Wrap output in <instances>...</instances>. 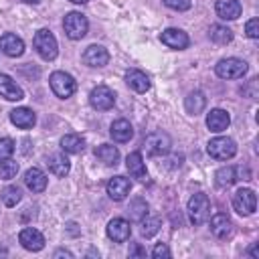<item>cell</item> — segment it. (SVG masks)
Instances as JSON below:
<instances>
[{"mask_svg":"<svg viewBox=\"0 0 259 259\" xmlns=\"http://www.w3.org/2000/svg\"><path fill=\"white\" fill-rule=\"evenodd\" d=\"M152 257H170V249H168V245L158 243V245L152 249Z\"/></svg>","mask_w":259,"mask_h":259,"instance_id":"74e56055","label":"cell"},{"mask_svg":"<svg viewBox=\"0 0 259 259\" xmlns=\"http://www.w3.org/2000/svg\"><path fill=\"white\" fill-rule=\"evenodd\" d=\"M210 231L214 237L219 239H227L233 231V225H231V219L225 214V212H217L212 219H210Z\"/></svg>","mask_w":259,"mask_h":259,"instance_id":"ffe728a7","label":"cell"},{"mask_svg":"<svg viewBox=\"0 0 259 259\" xmlns=\"http://www.w3.org/2000/svg\"><path fill=\"white\" fill-rule=\"evenodd\" d=\"M18 241H20V245H22L26 251H40V249L45 247V237H42V233L36 231V229H32V227L22 229L20 235H18Z\"/></svg>","mask_w":259,"mask_h":259,"instance_id":"8fae6325","label":"cell"},{"mask_svg":"<svg viewBox=\"0 0 259 259\" xmlns=\"http://www.w3.org/2000/svg\"><path fill=\"white\" fill-rule=\"evenodd\" d=\"M249 255H251L253 259H259V251H257V245H251V247H249Z\"/></svg>","mask_w":259,"mask_h":259,"instance_id":"60d3db41","label":"cell"},{"mask_svg":"<svg viewBox=\"0 0 259 259\" xmlns=\"http://www.w3.org/2000/svg\"><path fill=\"white\" fill-rule=\"evenodd\" d=\"M127 210H130V217L134 221H142L148 214V202L144 198H136V200H132V204H130Z\"/></svg>","mask_w":259,"mask_h":259,"instance_id":"d6a6232c","label":"cell"},{"mask_svg":"<svg viewBox=\"0 0 259 259\" xmlns=\"http://www.w3.org/2000/svg\"><path fill=\"white\" fill-rule=\"evenodd\" d=\"M10 121L16 125V127H22V130H28L34 125L36 117H34V111L28 109V107H16L10 111Z\"/></svg>","mask_w":259,"mask_h":259,"instance_id":"ac0fdd59","label":"cell"},{"mask_svg":"<svg viewBox=\"0 0 259 259\" xmlns=\"http://www.w3.org/2000/svg\"><path fill=\"white\" fill-rule=\"evenodd\" d=\"M214 10L223 20H235L241 14V4L239 0H217Z\"/></svg>","mask_w":259,"mask_h":259,"instance_id":"44dd1931","label":"cell"},{"mask_svg":"<svg viewBox=\"0 0 259 259\" xmlns=\"http://www.w3.org/2000/svg\"><path fill=\"white\" fill-rule=\"evenodd\" d=\"M63 28H65V34L73 40H79L87 34V28H89V22L87 18L81 14V12H69L63 20Z\"/></svg>","mask_w":259,"mask_h":259,"instance_id":"277c9868","label":"cell"},{"mask_svg":"<svg viewBox=\"0 0 259 259\" xmlns=\"http://www.w3.org/2000/svg\"><path fill=\"white\" fill-rule=\"evenodd\" d=\"M125 166H127V172L138 178V180H146V164H144V158H142V152H132L127 158H125Z\"/></svg>","mask_w":259,"mask_h":259,"instance_id":"cb8c5ba5","label":"cell"},{"mask_svg":"<svg viewBox=\"0 0 259 259\" xmlns=\"http://www.w3.org/2000/svg\"><path fill=\"white\" fill-rule=\"evenodd\" d=\"M22 2H28V4H36L38 0H22Z\"/></svg>","mask_w":259,"mask_h":259,"instance_id":"ee69618b","label":"cell"},{"mask_svg":"<svg viewBox=\"0 0 259 259\" xmlns=\"http://www.w3.org/2000/svg\"><path fill=\"white\" fill-rule=\"evenodd\" d=\"M109 134H111V138H113L115 142L123 144V142H130V140H132L134 127H132V123H130L127 119H115V121L111 123Z\"/></svg>","mask_w":259,"mask_h":259,"instance_id":"603a6c76","label":"cell"},{"mask_svg":"<svg viewBox=\"0 0 259 259\" xmlns=\"http://www.w3.org/2000/svg\"><path fill=\"white\" fill-rule=\"evenodd\" d=\"M125 83L136 91V93H146L148 89H150V77L144 73V71H140V69H130L127 73H125Z\"/></svg>","mask_w":259,"mask_h":259,"instance_id":"e0dca14e","label":"cell"},{"mask_svg":"<svg viewBox=\"0 0 259 259\" xmlns=\"http://www.w3.org/2000/svg\"><path fill=\"white\" fill-rule=\"evenodd\" d=\"M208 36L217 45H229L233 40V30L227 28V26H223V24H212L210 30H208Z\"/></svg>","mask_w":259,"mask_h":259,"instance_id":"f1b7e54d","label":"cell"},{"mask_svg":"<svg viewBox=\"0 0 259 259\" xmlns=\"http://www.w3.org/2000/svg\"><path fill=\"white\" fill-rule=\"evenodd\" d=\"M188 219H190V223L192 225H202L206 219H208V212H210V200H208V196L206 194H202V192H196V194H192L190 196V200H188Z\"/></svg>","mask_w":259,"mask_h":259,"instance_id":"6da1fadb","label":"cell"},{"mask_svg":"<svg viewBox=\"0 0 259 259\" xmlns=\"http://www.w3.org/2000/svg\"><path fill=\"white\" fill-rule=\"evenodd\" d=\"M142 235L146 237V239H150V237H154L158 231H160V219L158 217H144L142 221Z\"/></svg>","mask_w":259,"mask_h":259,"instance_id":"4dcf8cb0","label":"cell"},{"mask_svg":"<svg viewBox=\"0 0 259 259\" xmlns=\"http://www.w3.org/2000/svg\"><path fill=\"white\" fill-rule=\"evenodd\" d=\"M83 61H85L89 67H103V65H107V61H109V53H107V49H103L101 45H91V47L85 49Z\"/></svg>","mask_w":259,"mask_h":259,"instance_id":"5bb4252c","label":"cell"},{"mask_svg":"<svg viewBox=\"0 0 259 259\" xmlns=\"http://www.w3.org/2000/svg\"><path fill=\"white\" fill-rule=\"evenodd\" d=\"M132 190V182L125 176H113L107 182V194L111 200H123Z\"/></svg>","mask_w":259,"mask_h":259,"instance_id":"7c38bea8","label":"cell"},{"mask_svg":"<svg viewBox=\"0 0 259 259\" xmlns=\"http://www.w3.org/2000/svg\"><path fill=\"white\" fill-rule=\"evenodd\" d=\"M61 148L69 154H79V152H83L85 142L79 134H67V136L61 138Z\"/></svg>","mask_w":259,"mask_h":259,"instance_id":"83f0119b","label":"cell"},{"mask_svg":"<svg viewBox=\"0 0 259 259\" xmlns=\"http://www.w3.org/2000/svg\"><path fill=\"white\" fill-rule=\"evenodd\" d=\"M95 156H97L105 166H115L117 160H119V152H117V148L111 146V144H101V146H97V148H95Z\"/></svg>","mask_w":259,"mask_h":259,"instance_id":"484cf974","label":"cell"},{"mask_svg":"<svg viewBox=\"0 0 259 259\" xmlns=\"http://www.w3.org/2000/svg\"><path fill=\"white\" fill-rule=\"evenodd\" d=\"M217 75L221 79H239L247 73V63L241 61V59H235V57H229V59H221L214 67Z\"/></svg>","mask_w":259,"mask_h":259,"instance_id":"5b68a950","label":"cell"},{"mask_svg":"<svg viewBox=\"0 0 259 259\" xmlns=\"http://www.w3.org/2000/svg\"><path fill=\"white\" fill-rule=\"evenodd\" d=\"M71 2H75V4H85L87 0H71Z\"/></svg>","mask_w":259,"mask_h":259,"instance_id":"7bdbcfd3","label":"cell"},{"mask_svg":"<svg viewBox=\"0 0 259 259\" xmlns=\"http://www.w3.org/2000/svg\"><path fill=\"white\" fill-rule=\"evenodd\" d=\"M243 93L249 97V99H255L257 97V79H251L247 87H243Z\"/></svg>","mask_w":259,"mask_h":259,"instance_id":"f35d334b","label":"cell"},{"mask_svg":"<svg viewBox=\"0 0 259 259\" xmlns=\"http://www.w3.org/2000/svg\"><path fill=\"white\" fill-rule=\"evenodd\" d=\"M34 49H36V53L45 59V61H53L55 57H57V53H59V49H57V38L53 36V32L51 30H47V28H40V30H36V34H34Z\"/></svg>","mask_w":259,"mask_h":259,"instance_id":"7a4b0ae2","label":"cell"},{"mask_svg":"<svg viewBox=\"0 0 259 259\" xmlns=\"http://www.w3.org/2000/svg\"><path fill=\"white\" fill-rule=\"evenodd\" d=\"M160 38H162V42H164L166 47L176 49V51L188 47V36H186V32H182L180 28H166Z\"/></svg>","mask_w":259,"mask_h":259,"instance_id":"2e32d148","label":"cell"},{"mask_svg":"<svg viewBox=\"0 0 259 259\" xmlns=\"http://www.w3.org/2000/svg\"><path fill=\"white\" fill-rule=\"evenodd\" d=\"M89 103H91V107H95V109H99V111H105V109H111V107H113L115 95H113V91H111L109 87L97 85V87L91 89V93H89Z\"/></svg>","mask_w":259,"mask_h":259,"instance_id":"9c48e42d","label":"cell"},{"mask_svg":"<svg viewBox=\"0 0 259 259\" xmlns=\"http://www.w3.org/2000/svg\"><path fill=\"white\" fill-rule=\"evenodd\" d=\"M231 123V117L225 109H210V113L206 115V125L210 132H225Z\"/></svg>","mask_w":259,"mask_h":259,"instance_id":"d6986e66","label":"cell"},{"mask_svg":"<svg viewBox=\"0 0 259 259\" xmlns=\"http://www.w3.org/2000/svg\"><path fill=\"white\" fill-rule=\"evenodd\" d=\"M144 146H146V152L150 156H166L170 152V136L164 134V132H152L148 134V138L144 140Z\"/></svg>","mask_w":259,"mask_h":259,"instance_id":"52a82bcc","label":"cell"},{"mask_svg":"<svg viewBox=\"0 0 259 259\" xmlns=\"http://www.w3.org/2000/svg\"><path fill=\"white\" fill-rule=\"evenodd\" d=\"M164 4L168 8H174V10H188L192 0H164Z\"/></svg>","mask_w":259,"mask_h":259,"instance_id":"8d00e7d4","label":"cell"},{"mask_svg":"<svg viewBox=\"0 0 259 259\" xmlns=\"http://www.w3.org/2000/svg\"><path fill=\"white\" fill-rule=\"evenodd\" d=\"M49 83H51L53 93H55L57 97H61V99L71 97V95L75 93V89H77L75 79H73L69 73H65V71H55V73L49 77Z\"/></svg>","mask_w":259,"mask_h":259,"instance_id":"3957f363","label":"cell"},{"mask_svg":"<svg viewBox=\"0 0 259 259\" xmlns=\"http://www.w3.org/2000/svg\"><path fill=\"white\" fill-rule=\"evenodd\" d=\"M130 257H146V249H144L142 245L134 243V245L130 247Z\"/></svg>","mask_w":259,"mask_h":259,"instance_id":"ab89813d","label":"cell"},{"mask_svg":"<svg viewBox=\"0 0 259 259\" xmlns=\"http://www.w3.org/2000/svg\"><path fill=\"white\" fill-rule=\"evenodd\" d=\"M0 51L8 57H20L24 53V42L20 36H16L12 32H4L0 36Z\"/></svg>","mask_w":259,"mask_h":259,"instance_id":"4fadbf2b","label":"cell"},{"mask_svg":"<svg viewBox=\"0 0 259 259\" xmlns=\"http://www.w3.org/2000/svg\"><path fill=\"white\" fill-rule=\"evenodd\" d=\"M245 32L249 38H259V20L257 18H251L245 26Z\"/></svg>","mask_w":259,"mask_h":259,"instance_id":"d590c367","label":"cell"},{"mask_svg":"<svg viewBox=\"0 0 259 259\" xmlns=\"http://www.w3.org/2000/svg\"><path fill=\"white\" fill-rule=\"evenodd\" d=\"M47 164H49V170H51L55 176H59V178L67 176L69 170H71V164H69V160H67L65 154H53V156H49Z\"/></svg>","mask_w":259,"mask_h":259,"instance_id":"d4e9b609","label":"cell"},{"mask_svg":"<svg viewBox=\"0 0 259 259\" xmlns=\"http://www.w3.org/2000/svg\"><path fill=\"white\" fill-rule=\"evenodd\" d=\"M204 105H206V97H204L200 91H192V93H188L186 99H184V107H186V111L192 113V115L200 113V111L204 109Z\"/></svg>","mask_w":259,"mask_h":259,"instance_id":"4316f807","label":"cell"},{"mask_svg":"<svg viewBox=\"0 0 259 259\" xmlns=\"http://www.w3.org/2000/svg\"><path fill=\"white\" fill-rule=\"evenodd\" d=\"M0 196H2V202L6 206H16V202H20V198H22V192L18 186H6Z\"/></svg>","mask_w":259,"mask_h":259,"instance_id":"1f68e13d","label":"cell"},{"mask_svg":"<svg viewBox=\"0 0 259 259\" xmlns=\"http://www.w3.org/2000/svg\"><path fill=\"white\" fill-rule=\"evenodd\" d=\"M208 154L214 158V160H231L235 154H237V144L231 140V138H212L206 146Z\"/></svg>","mask_w":259,"mask_h":259,"instance_id":"8992f818","label":"cell"},{"mask_svg":"<svg viewBox=\"0 0 259 259\" xmlns=\"http://www.w3.org/2000/svg\"><path fill=\"white\" fill-rule=\"evenodd\" d=\"M235 180H237V178H235V168H233V166H223V168H219L217 174H214V182H217V186H221V188L231 186Z\"/></svg>","mask_w":259,"mask_h":259,"instance_id":"f546056e","label":"cell"},{"mask_svg":"<svg viewBox=\"0 0 259 259\" xmlns=\"http://www.w3.org/2000/svg\"><path fill=\"white\" fill-rule=\"evenodd\" d=\"M233 206H235V210L239 214H245V217L247 214H253L255 208H257V196H255V192L251 188L237 190L235 196H233Z\"/></svg>","mask_w":259,"mask_h":259,"instance_id":"ba28073f","label":"cell"},{"mask_svg":"<svg viewBox=\"0 0 259 259\" xmlns=\"http://www.w3.org/2000/svg\"><path fill=\"white\" fill-rule=\"evenodd\" d=\"M24 184L32 190V192H42L47 188V176L40 168H28L24 172Z\"/></svg>","mask_w":259,"mask_h":259,"instance_id":"7402d4cb","label":"cell"},{"mask_svg":"<svg viewBox=\"0 0 259 259\" xmlns=\"http://www.w3.org/2000/svg\"><path fill=\"white\" fill-rule=\"evenodd\" d=\"M16 172H18V162L16 160H2L0 162V178L2 180H10V178H14L16 176Z\"/></svg>","mask_w":259,"mask_h":259,"instance_id":"836d02e7","label":"cell"},{"mask_svg":"<svg viewBox=\"0 0 259 259\" xmlns=\"http://www.w3.org/2000/svg\"><path fill=\"white\" fill-rule=\"evenodd\" d=\"M14 150H16L14 142H12L10 138H2V140H0V162H2V160H8V158L14 154Z\"/></svg>","mask_w":259,"mask_h":259,"instance_id":"e575fe53","label":"cell"},{"mask_svg":"<svg viewBox=\"0 0 259 259\" xmlns=\"http://www.w3.org/2000/svg\"><path fill=\"white\" fill-rule=\"evenodd\" d=\"M55 257H73V253H71V251H65V249H59V251L55 253Z\"/></svg>","mask_w":259,"mask_h":259,"instance_id":"b9f144b4","label":"cell"},{"mask_svg":"<svg viewBox=\"0 0 259 259\" xmlns=\"http://www.w3.org/2000/svg\"><path fill=\"white\" fill-rule=\"evenodd\" d=\"M0 95L8 101H20L24 97L22 89L16 85V81L12 77H8L6 73H0Z\"/></svg>","mask_w":259,"mask_h":259,"instance_id":"9a60e30c","label":"cell"},{"mask_svg":"<svg viewBox=\"0 0 259 259\" xmlns=\"http://www.w3.org/2000/svg\"><path fill=\"white\" fill-rule=\"evenodd\" d=\"M130 235H132V227H130V223L125 221V219H111L109 223H107V237L111 239V241H115V243H123V241H127L130 239Z\"/></svg>","mask_w":259,"mask_h":259,"instance_id":"30bf717a","label":"cell"}]
</instances>
